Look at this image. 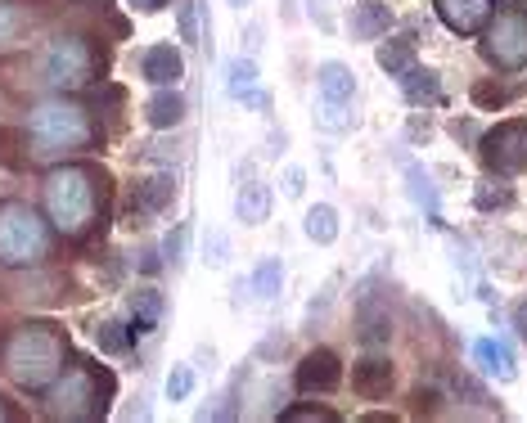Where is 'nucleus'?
I'll use <instances>...</instances> for the list:
<instances>
[{"mask_svg": "<svg viewBox=\"0 0 527 423\" xmlns=\"http://www.w3.org/2000/svg\"><path fill=\"white\" fill-rule=\"evenodd\" d=\"M95 342H100L104 351H127V333H122V324H95Z\"/></svg>", "mask_w": 527, "mask_h": 423, "instance_id": "obj_30", "label": "nucleus"}, {"mask_svg": "<svg viewBox=\"0 0 527 423\" xmlns=\"http://www.w3.org/2000/svg\"><path fill=\"white\" fill-rule=\"evenodd\" d=\"M181 36H185V41H194V14H190V9L181 14Z\"/></svg>", "mask_w": 527, "mask_h": 423, "instance_id": "obj_37", "label": "nucleus"}, {"mask_svg": "<svg viewBox=\"0 0 527 423\" xmlns=\"http://www.w3.org/2000/svg\"><path fill=\"white\" fill-rule=\"evenodd\" d=\"M473 104H478V108H505L509 90L500 86V81H478V86H473Z\"/></svg>", "mask_w": 527, "mask_h": 423, "instance_id": "obj_27", "label": "nucleus"}, {"mask_svg": "<svg viewBox=\"0 0 527 423\" xmlns=\"http://www.w3.org/2000/svg\"><path fill=\"white\" fill-rule=\"evenodd\" d=\"M338 383H343V365H338V356L329 347H316L298 365V387L302 392H334Z\"/></svg>", "mask_w": 527, "mask_h": 423, "instance_id": "obj_10", "label": "nucleus"}, {"mask_svg": "<svg viewBox=\"0 0 527 423\" xmlns=\"http://www.w3.org/2000/svg\"><path fill=\"white\" fill-rule=\"evenodd\" d=\"M379 68L388 72V77H401V72L415 68V41L410 36H397V41H388L379 50Z\"/></svg>", "mask_w": 527, "mask_h": 423, "instance_id": "obj_21", "label": "nucleus"}, {"mask_svg": "<svg viewBox=\"0 0 527 423\" xmlns=\"http://www.w3.org/2000/svg\"><path fill=\"white\" fill-rule=\"evenodd\" d=\"M392 27V9L383 5V0H365V5L352 9V36L356 41H379V36H388Z\"/></svg>", "mask_w": 527, "mask_h": 423, "instance_id": "obj_13", "label": "nucleus"}, {"mask_svg": "<svg viewBox=\"0 0 527 423\" xmlns=\"http://www.w3.org/2000/svg\"><path fill=\"white\" fill-rule=\"evenodd\" d=\"M397 81L406 86V95L415 99V104H442V86H437V77H433V72L410 68V72H401Z\"/></svg>", "mask_w": 527, "mask_h": 423, "instance_id": "obj_22", "label": "nucleus"}, {"mask_svg": "<svg viewBox=\"0 0 527 423\" xmlns=\"http://www.w3.org/2000/svg\"><path fill=\"white\" fill-rule=\"evenodd\" d=\"M320 104H343V108H352V72L343 68V63H320Z\"/></svg>", "mask_w": 527, "mask_h": 423, "instance_id": "obj_15", "label": "nucleus"}, {"mask_svg": "<svg viewBox=\"0 0 527 423\" xmlns=\"http://www.w3.org/2000/svg\"><path fill=\"white\" fill-rule=\"evenodd\" d=\"M406 180H410V194H415L419 203L428 207V216H437V194H433V185H428V176L415 167V162H406Z\"/></svg>", "mask_w": 527, "mask_h": 423, "instance_id": "obj_26", "label": "nucleus"}, {"mask_svg": "<svg viewBox=\"0 0 527 423\" xmlns=\"http://www.w3.org/2000/svg\"><path fill=\"white\" fill-rule=\"evenodd\" d=\"M509 185L505 180H482V189H478V207L482 212H491V207H509Z\"/></svg>", "mask_w": 527, "mask_h": 423, "instance_id": "obj_29", "label": "nucleus"}, {"mask_svg": "<svg viewBox=\"0 0 527 423\" xmlns=\"http://www.w3.org/2000/svg\"><path fill=\"white\" fill-rule=\"evenodd\" d=\"M100 72V54L86 36H55L41 54V81L55 90H77L91 86V77Z\"/></svg>", "mask_w": 527, "mask_h": 423, "instance_id": "obj_6", "label": "nucleus"}, {"mask_svg": "<svg viewBox=\"0 0 527 423\" xmlns=\"http://www.w3.org/2000/svg\"><path fill=\"white\" fill-rule=\"evenodd\" d=\"M518 329H523V338H527V306L518 311Z\"/></svg>", "mask_w": 527, "mask_h": 423, "instance_id": "obj_38", "label": "nucleus"}, {"mask_svg": "<svg viewBox=\"0 0 527 423\" xmlns=\"http://www.w3.org/2000/svg\"><path fill=\"white\" fill-rule=\"evenodd\" d=\"M64 360H68V338L55 324H23L10 338V347H5V369L28 392H46L64 374Z\"/></svg>", "mask_w": 527, "mask_h": 423, "instance_id": "obj_2", "label": "nucleus"}, {"mask_svg": "<svg viewBox=\"0 0 527 423\" xmlns=\"http://www.w3.org/2000/svg\"><path fill=\"white\" fill-rule=\"evenodd\" d=\"M109 396H113V374L82 360V365H73L46 387V414L50 419H95V414L109 410Z\"/></svg>", "mask_w": 527, "mask_h": 423, "instance_id": "obj_4", "label": "nucleus"}, {"mask_svg": "<svg viewBox=\"0 0 527 423\" xmlns=\"http://www.w3.org/2000/svg\"><path fill=\"white\" fill-rule=\"evenodd\" d=\"M302 180H307V176H302V167H289V176H284V194L298 198L302 194Z\"/></svg>", "mask_w": 527, "mask_h": 423, "instance_id": "obj_34", "label": "nucleus"}, {"mask_svg": "<svg viewBox=\"0 0 527 423\" xmlns=\"http://www.w3.org/2000/svg\"><path fill=\"white\" fill-rule=\"evenodd\" d=\"M235 216L244 225H262L266 216H271V189H266L262 180H248V185L235 194Z\"/></svg>", "mask_w": 527, "mask_h": 423, "instance_id": "obj_16", "label": "nucleus"}, {"mask_svg": "<svg viewBox=\"0 0 527 423\" xmlns=\"http://www.w3.org/2000/svg\"><path fill=\"white\" fill-rule=\"evenodd\" d=\"M140 72H145L149 86H176V81L185 77V59L172 45H154V50H145V59H140Z\"/></svg>", "mask_w": 527, "mask_h": 423, "instance_id": "obj_11", "label": "nucleus"}, {"mask_svg": "<svg viewBox=\"0 0 527 423\" xmlns=\"http://www.w3.org/2000/svg\"><path fill=\"white\" fill-rule=\"evenodd\" d=\"M172 198H176V176L172 171H158V176H149V180H140L136 185V207L145 216H158Z\"/></svg>", "mask_w": 527, "mask_h": 423, "instance_id": "obj_14", "label": "nucleus"}, {"mask_svg": "<svg viewBox=\"0 0 527 423\" xmlns=\"http://www.w3.org/2000/svg\"><path fill=\"white\" fill-rule=\"evenodd\" d=\"M284 419H320V423H334V410H320V405H298V410H284Z\"/></svg>", "mask_w": 527, "mask_h": 423, "instance_id": "obj_32", "label": "nucleus"}, {"mask_svg": "<svg viewBox=\"0 0 527 423\" xmlns=\"http://www.w3.org/2000/svg\"><path fill=\"white\" fill-rule=\"evenodd\" d=\"M50 252V230L28 203L0 207V261L5 266H37Z\"/></svg>", "mask_w": 527, "mask_h": 423, "instance_id": "obj_5", "label": "nucleus"}, {"mask_svg": "<svg viewBox=\"0 0 527 423\" xmlns=\"http://www.w3.org/2000/svg\"><path fill=\"white\" fill-rule=\"evenodd\" d=\"M145 117H149V126H158V131H167V126H176L185 117V99L176 95V90H158L154 99L145 104Z\"/></svg>", "mask_w": 527, "mask_h": 423, "instance_id": "obj_17", "label": "nucleus"}, {"mask_svg": "<svg viewBox=\"0 0 527 423\" xmlns=\"http://www.w3.org/2000/svg\"><path fill=\"white\" fill-rule=\"evenodd\" d=\"M158 315H163V297L158 293H136V302H131V338H140V333H154L158 329Z\"/></svg>", "mask_w": 527, "mask_h": 423, "instance_id": "obj_19", "label": "nucleus"}, {"mask_svg": "<svg viewBox=\"0 0 527 423\" xmlns=\"http://www.w3.org/2000/svg\"><path fill=\"white\" fill-rule=\"evenodd\" d=\"M172 0H131V9H140V14H158V9H167Z\"/></svg>", "mask_w": 527, "mask_h": 423, "instance_id": "obj_36", "label": "nucleus"}, {"mask_svg": "<svg viewBox=\"0 0 527 423\" xmlns=\"http://www.w3.org/2000/svg\"><path fill=\"white\" fill-rule=\"evenodd\" d=\"M257 63L253 59H230V95L235 99H253L257 108H266V95H257Z\"/></svg>", "mask_w": 527, "mask_h": 423, "instance_id": "obj_20", "label": "nucleus"}, {"mask_svg": "<svg viewBox=\"0 0 527 423\" xmlns=\"http://www.w3.org/2000/svg\"><path fill=\"white\" fill-rule=\"evenodd\" d=\"M208 261L212 266H226V234H212L208 239Z\"/></svg>", "mask_w": 527, "mask_h": 423, "instance_id": "obj_33", "label": "nucleus"}, {"mask_svg": "<svg viewBox=\"0 0 527 423\" xmlns=\"http://www.w3.org/2000/svg\"><path fill=\"white\" fill-rule=\"evenodd\" d=\"M437 14H442V23L451 27V32H482L487 27V18L496 14L500 0H433Z\"/></svg>", "mask_w": 527, "mask_h": 423, "instance_id": "obj_9", "label": "nucleus"}, {"mask_svg": "<svg viewBox=\"0 0 527 423\" xmlns=\"http://www.w3.org/2000/svg\"><path fill=\"white\" fill-rule=\"evenodd\" d=\"M473 356H478V365L487 369V374H496V378H514V351H509L505 342L482 338V342H473Z\"/></svg>", "mask_w": 527, "mask_h": 423, "instance_id": "obj_18", "label": "nucleus"}, {"mask_svg": "<svg viewBox=\"0 0 527 423\" xmlns=\"http://www.w3.org/2000/svg\"><path fill=\"white\" fill-rule=\"evenodd\" d=\"M230 5H235V9H244V5H248V0H230Z\"/></svg>", "mask_w": 527, "mask_h": 423, "instance_id": "obj_40", "label": "nucleus"}, {"mask_svg": "<svg viewBox=\"0 0 527 423\" xmlns=\"http://www.w3.org/2000/svg\"><path fill=\"white\" fill-rule=\"evenodd\" d=\"M388 387H392V365H388V360L370 356V360H361V365L352 369V392L365 396V401H379V396H388Z\"/></svg>", "mask_w": 527, "mask_h": 423, "instance_id": "obj_12", "label": "nucleus"}, {"mask_svg": "<svg viewBox=\"0 0 527 423\" xmlns=\"http://www.w3.org/2000/svg\"><path fill=\"white\" fill-rule=\"evenodd\" d=\"M100 140L91 113L68 99H50V104L32 108L28 117V144L37 158H64V153H86Z\"/></svg>", "mask_w": 527, "mask_h": 423, "instance_id": "obj_3", "label": "nucleus"}, {"mask_svg": "<svg viewBox=\"0 0 527 423\" xmlns=\"http://www.w3.org/2000/svg\"><path fill=\"white\" fill-rule=\"evenodd\" d=\"M482 54H487V63H496L505 72L527 68V5H505L487 18Z\"/></svg>", "mask_w": 527, "mask_h": 423, "instance_id": "obj_7", "label": "nucleus"}, {"mask_svg": "<svg viewBox=\"0 0 527 423\" xmlns=\"http://www.w3.org/2000/svg\"><path fill=\"white\" fill-rule=\"evenodd\" d=\"M181 248H185V230H176L172 239H167V261H181Z\"/></svg>", "mask_w": 527, "mask_h": 423, "instance_id": "obj_35", "label": "nucleus"}, {"mask_svg": "<svg viewBox=\"0 0 527 423\" xmlns=\"http://www.w3.org/2000/svg\"><path fill=\"white\" fill-rule=\"evenodd\" d=\"M0 419H10V410H5V401H0Z\"/></svg>", "mask_w": 527, "mask_h": 423, "instance_id": "obj_39", "label": "nucleus"}, {"mask_svg": "<svg viewBox=\"0 0 527 423\" xmlns=\"http://www.w3.org/2000/svg\"><path fill=\"white\" fill-rule=\"evenodd\" d=\"M109 207V176L95 167H59L46 176V212L64 239H86L104 225Z\"/></svg>", "mask_w": 527, "mask_h": 423, "instance_id": "obj_1", "label": "nucleus"}, {"mask_svg": "<svg viewBox=\"0 0 527 423\" xmlns=\"http://www.w3.org/2000/svg\"><path fill=\"white\" fill-rule=\"evenodd\" d=\"M190 392H194V369L172 365V374H167V401H185Z\"/></svg>", "mask_w": 527, "mask_h": 423, "instance_id": "obj_28", "label": "nucleus"}, {"mask_svg": "<svg viewBox=\"0 0 527 423\" xmlns=\"http://www.w3.org/2000/svg\"><path fill=\"white\" fill-rule=\"evenodd\" d=\"M19 140H28V131H5V126H0V162H5V167H19V153L10 149V144H19Z\"/></svg>", "mask_w": 527, "mask_h": 423, "instance_id": "obj_31", "label": "nucleus"}, {"mask_svg": "<svg viewBox=\"0 0 527 423\" xmlns=\"http://www.w3.org/2000/svg\"><path fill=\"white\" fill-rule=\"evenodd\" d=\"M307 234L316 243H334L338 239V212H334V207H329V203L311 207V212H307Z\"/></svg>", "mask_w": 527, "mask_h": 423, "instance_id": "obj_23", "label": "nucleus"}, {"mask_svg": "<svg viewBox=\"0 0 527 423\" xmlns=\"http://www.w3.org/2000/svg\"><path fill=\"white\" fill-rule=\"evenodd\" d=\"M280 279H284V270H280V261H262V266H257V275H253V293L262 297V302H271L275 293H280Z\"/></svg>", "mask_w": 527, "mask_h": 423, "instance_id": "obj_25", "label": "nucleus"}, {"mask_svg": "<svg viewBox=\"0 0 527 423\" xmlns=\"http://www.w3.org/2000/svg\"><path fill=\"white\" fill-rule=\"evenodd\" d=\"M482 162H487L491 171H500V176H518V171H527V122L523 117H514V122H500L496 131L482 135Z\"/></svg>", "mask_w": 527, "mask_h": 423, "instance_id": "obj_8", "label": "nucleus"}, {"mask_svg": "<svg viewBox=\"0 0 527 423\" xmlns=\"http://www.w3.org/2000/svg\"><path fill=\"white\" fill-rule=\"evenodd\" d=\"M23 27H28V14H23L19 5H5V0H0V50L19 41Z\"/></svg>", "mask_w": 527, "mask_h": 423, "instance_id": "obj_24", "label": "nucleus"}]
</instances>
